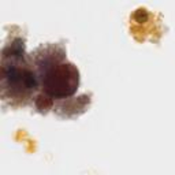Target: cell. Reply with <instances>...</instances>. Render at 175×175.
<instances>
[{
    "label": "cell",
    "mask_w": 175,
    "mask_h": 175,
    "mask_svg": "<svg viewBox=\"0 0 175 175\" xmlns=\"http://www.w3.org/2000/svg\"><path fill=\"white\" fill-rule=\"evenodd\" d=\"M44 86L47 93L53 97L70 96L78 86V71L71 65H62L47 74Z\"/></svg>",
    "instance_id": "obj_1"
}]
</instances>
